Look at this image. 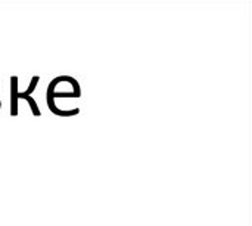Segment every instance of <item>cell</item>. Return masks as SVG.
<instances>
[{"label": "cell", "instance_id": "obj_1", "mask_svg": "<svg viewBox=\"0 0 252 226\" xmlns=\"http://www.w3.org/2000/svg\"><path fill=\"white\" fill-rule=\"evenodd\" d=\"M80 98L81 93H75V92H56L50 84L47 86V92H46V99H47V108L59 115V117H72V115H77L80 113V108H75V110H69V111H61L58 110L56 104H55V99L56 98Z\"/></svg>", "mask_w": 252, "mask_h": 226}, {"label": "cell", "instance_id": "obj_2", "mask_svg": "<svg viewBox=\"0 0 252 226\" xmlns=\"http://www.w3.org/2000/svg\"><path fill=\"white\" fill-rule=\"evenodd\" d=\"M10 115H18V77H10Z\"/></svg>", "mask_w": 252, "mask_h": 226}, {"label": "cell", "instance_id": "obj_3", "mask_svg": "<svg viewBox=\"0 0 252 226\" xmlns=\"http://www.w3.org/2000/svg\"><path fill=\"white\" fill-rule=\"evenodd\" d=\"M19 99H25V101H28L32 115H40V114H41V111H40V108H38L37 102L32 99V96H25V95H21V93L18 92V101H19Z\"/></svg>", "mask_w": 252, "mask_h": 226}, {"label": "cell", "instance_id": "obj_4", "mask_svg": "<svg viewBox=\"0 0 252 226\" xmlns=\"http://www.w3.org/2000/svg\"><path fill=\"white\" fill-rule=\"evenodd\" d=\"M40 81V77L38 75H34L32 78H31V81H30V87L25 90V92H22L21 95H25V96H31V93L34 92V89L37 87V83Z\"/></svg>", "mask_w": 252, "mask_h": 226}]
</instances>
